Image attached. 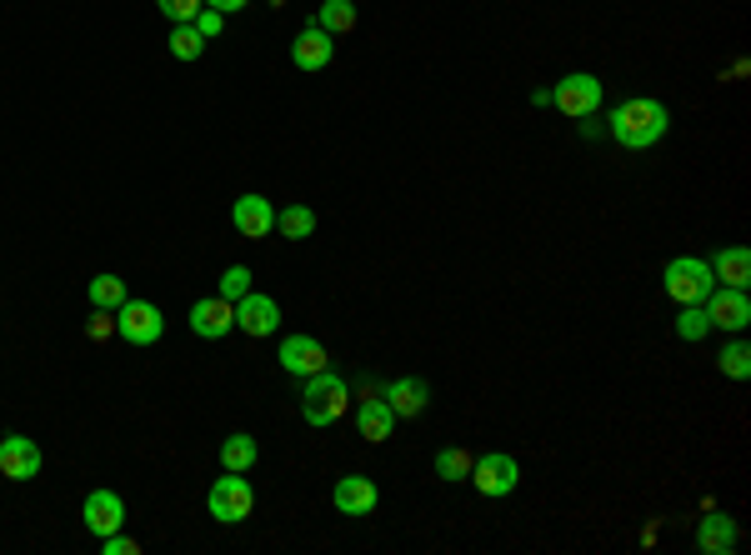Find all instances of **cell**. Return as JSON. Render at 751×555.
I'll use <instances>...</instances> for the list:
<instances>
[{
  "mask_svg": "<svg viewBox=\"0 0 751 555\" xmlns=\"http://www.w3.org/2000/svg\"><path fill=\"white\" fill-rule=\"evenodd\" d=\"M471 461H476V455L461 451V446H451V451H436V476L441 480H467L471 476Z\"/></svg>",
  "mask_w": 751,
  "mask_h": 555,
  "instance_id": "cell-25",
  "label": "cell"
},
{
  "mask_svg": "<svg viewBox=\"0 0 751 555\" xmlns=\"http://www.w3.org/2000/svg\"><path fill=\"white\" fill-rule=\"evenodd\" d=\"M376 480L371 476H341L336 480V511L341 516H371L376 511Z\"/></svg>",
  "mask_w": 751,
  "mask_h": 555,
  "instance_id": "cell-18",
  "label": "cell"
},
{
  "mask_svg": "<svg viewBox=\"0 0 751 555\" xmlns=\"http://www.w3.org/2000/svg\"><path fill=\"white\" fill-rule=\"evenodd\" d=\"M551 105H561V116H571V120L596 116L601 111V80L586 76V70H571V76H561L551 86Z\"/></svg>",
  "mask_w": 751,
  "mask_h": 555,
  "instance_id": "cell-5",
  "label": "cell"
},
{
  "mask_svg": "<svg viewBox=\"0 0 751 555\" xmlns=\"http://www.w3.org/2000/svg\"><path fill=\"white\" fill-rule=\"evenodd\" d=\"M471 486H476L481 495H492V501H501V495H511L521 486V465L517 455H506V451H492V455H481V461H471Z\"/></svg>",
  "mask_w": 751,
  "mask_h": 555,
  "instance_id": "cell-7",
  "label": "cell"
},
{
  "mask_svg": "<svg viewBox=\"0 0 751 555\" xmlns=\"http://www.w3.org/2000/svg\"><path fill=\"white\" fill-rule=\"evenodd\" d=\"M611 135L626 145V151H651V145L666 135V126H672V116H666V105L661 101H647V95H632V101H622L616 111H611Z\"/></svg>",
  "mask_w": 751,
  "mask_h": 555,
  "instance_id": "cell-1",
  "label": "cell"
},
{
  "mask_svg": "<svg viewBox=\"0 0 751 555\" xmlns=\"http://www.w3.org/2000/svg\"><path fill=\"white\" fill-rule=\"evenodd\" d=\"M206 505H211V520H220V526H241V520L256 511V491H251V480L241 476V470H226V476L211 486Z\"/></svg>",
  "mask_w": 751,
  "mask_h": 555,
  "instance_id": "cell-4",
  "label": "cell"
},
{
  "mask_svg": "<svg viewBox=\"0 0 751 555\" xmlns=\"http://www.w3.org/2000/svg\"><path fill=\"white\" fill-rule=\"evenodd\" d=\"M246 291H251V271H246V266H226V271H220V291H216V296H226L236 306Z\"/></svg>",
  "mask_w": 751,
  "mask_h": 555,
  "instance_id": "cell-29",
  "label": "cell"
},
{
  "mask_svg": "<svg viewBox=\"0 0 751 555\" xmlns=\"http://www.w3.org/2000/svg\"><path fill=\"white\" fill-rule=\"evenodd\" d=\"M331 55H336V40L326 36V30H316V26H306L296 40H291V61H296V70H326Z\"/></svg>",
  "mask_w": 751,
  "mask_h": 555,
  "instance_id": "cell-17",
  "label": "cell"
},
{
  "mask_svg": "<svg viewBox=\"0 0 751 555\" xmlns=\"http://www.w3.org/2000/svg\"><path fill=\"white\" fill-rule=\"evenodd\" d=\"M707 306V321H712V331H731V336H741L751 325V296L747 291H731V285H712V296L701 300Z\"/></svg>",
  "mask_w": 751,
  "mask_h": 555,
  "instance_id": "cell-8",
  "label": "cell"
},
{
  "mask_svg": "<svg viewBox=\"0 0 751 555\" xmlns=\"http://www.w3.org/2000/svg\"><path fill=\"white\" fill-rule=\"evenodd\" d=\"M661 281H666V296H672L676 306H701V300L712 296L716 275H712V266H707V260H697V256H676V260H666V271H661Z\"/></svg>",
  "mask_w": 751,
  "mask_h": 555,
  "instance_id": "cell-3",
  "label": "cell"
},
{
  "mask_svg": "<svg viewBox=\"0 0 751 555\" xmlns=\"http://www.w3.org/2000/svg\"><path fill=\"white\" fill-rule=\"evenodd\" d=\"M101 551H105V555H136L141 545H136L130 535H120V530H116V535H101Z\"/></svg>",
  "mask_w": 751,
  "mask_h": 555,
  "instance_id": "cell-32",
  "label": "cell"
},
{
  "mask_svg": "<svg viewBox=\"0 0 751 555\" xmlns=\"http://www.w3.org/2000/svg\"><path fill=\"white\" fill-rule=\"evenodd\" d=\"M676 336H682V340H707V336H712L707 306H682V315H676Z\"/></svg>",
  "mask_w": 751,
  "mask_h": 555,
  "instance_id": "cell-27",
  "label": "cell"
},
{
  "mask_svg": "<svg viewBox=\"0 0 751 555\" xmlns=\"http://www.w3.org/2000/svg\"><path fill=\"white\" fill-rule=\"evenodd\" d=\"M201 5H211V11H220V15H236V11H246V0H201Z\"/></svg>",
  "mask_w": 751,
  "mask_h": 555,
  "instance_id": "cell-34",
  "label": "cell"
},
{
  "mask_svg": "<svg viewBox=\"0 0 751 555\" xmlns=\"http://www.w3.org/2000/svg\"><path fill=\"white\" fill-rule=\"evenodd\" d=\"M231 220L236 231L246 235V241H266V235L276 231V206L266 201V195H241L231 206Z\"/></svg>",
  "mask_w": 751,
  "mask_h": 555,
  "instance_id": "cell-13",
  "label": "cell"
},
{
  "mask_svg": "<svg viewBox=\"0 0 751 555\" xmlns=\"http://www.w3.org/2000/svg\"><path fill=\"white\" fill-rule=\"evenodd\" d=\"M156 5L170 26H191L195 15H201V0H156Z\"/></svg>",
  "mask_w": 751,
  "mask_h": 555,
  "instance_id": "cell-30",
  "label": "cell"
},
{
  "mask_svg": "<svg viewBox=\"0 0 751 555\" xmlns=\"http://www.w3.org/2000/svg\"><path fill=\"white\" fill-rule=\"evenodd\" d=\"M111 331H116V321H111V310H96V315H91V336H96V340H105Z\"/></svg>",
  "mask_w": 751,
  "mask_h": 555,
  "instance_id": "cell-33",
  "label": "cell"
},
{
  "mask_svg": "<svg viewBox=\"0 0 751 555\" xmlns=\"http://www.w3.org/2000/svg\"><path fill=\"white\" fill-rule=\"evenodd\" d=\"M276 231H281L285 241H306V235L316 231V210L311 206H285V210H276Z\"/></svg>",
  "mask_w": 751,
  "mask_h": 555,
  "instance_id": "cell-24",
  "label": "cell"
},
{
  "mask_svg": "<svg viewBox=\"0 0 751 555\" xmlns=\"http://www.w3.org/2000/svg\"><path fill=\"white\" fill-rule=\"evenodd\" d=\"M86 296H91V306H96V310H111V315H116V310L130 300V291H126V281H120V275L101 271L91 285H86Z\"/></svg>",
  "mask_w": 751,
  "mask_h": 555,
  "instance_id": "cell-22",
  "label": "cell"
},
{
  "mask_svg": "<svg viewBox=\"0 0 751 555\" xmlns=\"http://www.w3.org/2000/svg\"><path fill=\"white\" fill-rule=\"evenodd\" d=\"M236 325L246 331V336H276L281 331V306H276L271 296H256V291H246V296L236 300Z\"/></svg>",
  "mask_w": 751,
  "mask_h": 555,
  "instance_id": "cell-9",
  "label": "cell"
},
{
  "mask_svg": "<svg viewBox=\"0 0 751 555\" xmlns=\"http://www.w3.org/2000/svg\"><path fill=\"white\" fill-rule=\"evenodd\" d=\"M116 336L126 340V346H156V340L166 336V315H161V306H151V300H126V306L116 310Z\"/></svg>",
  "mask_w": 751,
  "mask_h": 555,
  "instance_id": "cell-6",
  "label": "cell"
},
{
  "mask_svg": "<svg viewBox=\"0 0 751 555\" xmlns=\"http://www.w3.org/2000/svg\"><path fill=\"white\" fill-rule=\"evenodd\" d=\"M80 520H86L91 535H116V530L126 526V501H120L116 491H91V495H86Z\"/></svg>",
  "mask_w": 751,
  "mask_h": 555,
  "instance_id": "cell-12",
  "label": "cell"
},
{
  "mask_svg": "<svg viewBox=\"0 0 751 555\" xmlns=\"http://www.w3.org/2000/svg\"><path fill=\"white\" fill-rule=\"evenodd\" d=\"M311 26L326 36H351L356 30V5L351 0H321V11L311 15Z\"/></svg>",
  "mask_w": 751,
  "mask_h": 555,
  "instance_id": "cell-21",
  "label": "cell"
},
{
  "mask_svg": "<svg viewBox=\"0 0 751 555\" xmlns=\"http://www.w3.org/2000/svg\"><path fill=\"white\" fill-rule=\"evenodd\" d=\"M346 405H351V390L331 365L301 380V415H306V426H336L346 415Z\"/></svg>",
  "mask_w": 751,
  "mask_h": 555,
  "instance_id": "cell-2",
  "label": "cell"
},
{
  "mask_svg": "<svg viewBox=\"0 0 751 555\" xmlns=\"http://www.w3.org/2000/svg\"><path fill=\"white\" fill-rule=\"evenodd\" d=\"M381 401H386L391 411H396V421H411V415L427 411L431 386L421 380V375H402V380H391V386L381 390Z\"/></svg>",
  "mask_w": 751,
  "mask_h": 555,
  "instance_id": "cell-15",
  "label": "cell"
},
{
  "mask_svg": "<svg viewBox=\"0 0 751 555\" xmlns=\"http://www.w3.org/2000/svg\"><path fill=\"white\" fill-rule=\"evenodd\" d=\"M356 430H361V440H391V430H396V411H391L386 401H361V411H356Z\"/></svg>",
  "mask_w": 751,
  "mask_h": 555,
  "instance_id": "cell-20",
  "label": "cell"
},
{
  "mask_svg": "<svg viewBox=\"0 0 751 555\" xmlns=\"http://www.w3.org/2000/svg\"><path fill=\"white\" fill-rule=\"evenodd\" d=\"M712 275H716V285H731V291H747L751 285V250L747 246H726V250H716L712 260Z\"/></svg>",
  "mask_w": 751,
  "mask_h": 555,
  "instance_id": "cell-19",
  "label": "cell"
},
{
  "mask_svg": "<svg viewBox=\"0 0 751 555\" xmlns=\"http://www.w3.org/2000/svg\"><path fill=\"white\" fill-rule=\"evenodd\" d=\"M281 371L285 375H316V371H326V350H321V340L316 336H285L281 340Z\"/></svg>",
  "mask_w": 751,
  "mask_h": 555,
  "instance_id": "cell-14",
  "label": "cell"
},
{
  "mask_svg": "<svg viewBox=\"0 0 751 555\" xmlns=\"http://www.w3.org/2000/svg\"><path fill=\"white\" fill-rule=\"evenodd\" d=\"M256 461H260V451H256V440H251L246 430H236V436L220 440V465H226V470H241V476H246Z\"/></svg>",
  "mask_w": 751,
  "mask_h": 555,
  "instance_id": "cell-23",
  "label": "cell"
},
{
  "mask_svg": "<svg viewBox=\"0 0 751 555\" xmlns=\"http://www.w3.org/2000/svg\"><path fill=\"white\" fill-rule=\"evenodd\" d=\"M191 26L201 30V36H206V40H216L220 30H226V15H220V11H211V5H201V15H195Z\"/></svg>",
  "mask_w": 751,
  "mask_h": 555,
  "instance_id": "cell-31",
  "label": "cell"
},
{
  "mask_svg": "<svg viewBox=\"0 0 751 555\" xmlns=\"http://www.w3.org/2000/svg\"><path fill=\"white\" fill-rule=\"evenodd\" d=\"M191 331L201 340H220V336H231L236 331V306L226 296H206V300H195L191 306Z\"/></svg>",
  "mask_w": 751,
  "mask_h": 555,
  "instance_id": "cell-10",
  "label": "cell"
},
{
  "mask_svg": "<svg viewBox=\"0 0 751 555\" xmlns=\"http://www.w3.org/2000/svg\"><path fill=\"white\" fill-rule=\"evenodd\" d=\"M201 51H206V36H201L195 26L170 30V55H176V61H201Z\"/></svg>",
  "mask_w": 751,
  "mask_h": 555,
  "instance_id": "cell-26",
  "label": "cell"
},
{
  "mask_svg": "<svg viewBox=\"0 0 751 555\" xmlns=\"http://www.w3.org/2000/svg\"><path fill=\"white\" fill-rule=\"evenodd\" d=\"M0 476L5 480H36L40 476V446L30 436L0 440Z\"/></svg>",
  "mask_w": 751,
  "mask_h": 555,
  "instance_id": "cell-11",
  "label": "cell"
},
{
  "mask_svg": "<svg viewBox=\"0 0 751 555\" xmlns=\"http://www.w3.org/2000/svg\"><path fill=\"white\" fill-rule=\"evenodd\" d=\"M716 365H722V375H731V380H747L751 375V346L747 340H731V346L716 356Z\"/></svg>",
  "mask_w": 751,
  "mask_h": 555,
  "instance_id": "cell-28",
  "label": "cell"
},
{
  "mask_svg": "<svg viewBox=\"0 0 751 555\" xmlns=\"http://www.w3.org/2000/svg\"><path fill=\"white\" fill-rule=\"evenodd\" d=\"M737 541H741V530H737V520H731V516H722V511H707V516H701V526H697V551H707V555H731V551H737Z\"/></svg>",
  "mask_w": 751,
  "mask_h": 555,
  "instance_id": "cell-16",
  "label": "cell"
}]
</instances>
